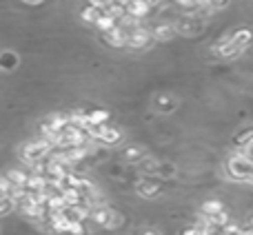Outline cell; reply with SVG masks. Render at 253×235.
Wrapping results in <instances>:
<instances>
[{"instance_id":"6da1fadb","label":"cell","mask_w":253,"mask_h":235,"mask_svg":"<svg viewBox=\"0 0 253 235\" xmlns=\"http://www.w3.org/2000/svg\"><path fill=\"white\" fill-rule=\"evenodd\" d=\"M227 171L233 180H240V182H253V164L247 157H242L240 153L231 156L227 160Z\"/></svg>"},{"instance_id":"7a4b0ae2","label":"cell","mask_w":253,"mask_h":235,"mask_svg":"<svg viewBox=\"0 0 253 235\" xmlns=\"http://www.w3.org/2000/svg\"><path fill=\"white\" fill-rule=\"evenodd\" d=\"M51 149L53 147L44 138L34 140V142H27L25 147H22V160H25L27 164H38V162H42L44 157L51 153Z\"/></svg>"},{"instance_id":"3957f363","label":"cell","mask_w":253,"mask_h":235,"mask_svg":"<svg viewBox=\"0 0 253 235\" xmlns=\"http://www.w3.org/2000/svg\"><path fill=\"white\" fill-rule=\"evenodd\" d=\"M175 27V31H182V34H198V31H202L205 29V18L200 16V13H196V11H191V13H187V16H182L178 20V25H173Z\"/></svg>"},{"instance_id":"277c9868","label":"cell","mask_w":253,"mask_h":235,"mask_svg":"<svg viewBox=\"0 0 253 235\" xmlns=\"http://www.w3.org/2000/svg\"><path fill=\"white\" fill-rule=\"evenodd\" d=\"M149 42H151V34H149V29H144V27H140V25H135L133 29H126V47L144 49Z\"/></svg>"},{"instance_id":"5b68a950","label":"cell","mask_w":253,"mask_h":235,"mask_svg":"<svg viewBox=\"0 0 253 235\" xmlns=\"http://www.w3.org/2000/svg\"><path fill=\"white\" fill-rule=\"evenodd\" d=\"M93 140H98V142H102V144H118L120 140H123V131L116 129V126H107V124H102L100 129L96 131Z\"/></svg>"},{"instance_id":"8992f818","label":"cell","mask_w":253,"mask_h":235,"mask_svg":"<svg viewBox=\"0 0 253 235\" xmlns=\"http://www.w3.org/2000/svg\"><path fill=\"white\" fill-rule=\"evenodd\" d=\"M149 4L144 2V0H129V2L125 4V13H129L131 18H135V20H140V18L149 16Z\"/></svg>"},{"instance_id":"52a82bcc","label":"cell","mask_w":253,"mask_h":235,"mask_svg":"<svg viewBox=\"0 0 253 235\" xmlns=\"http://www.w3.org/2000/svg\"><path fill=\"white\" fill-rule=\"evenodd\" d=\"M149 34H151L156 40H162V42H165V40H171L175 36V27L169 25V22H160V25H156Z\"/></svg>"},{"instance_id":"ba28073f","label":"cell","mask_w":253,"mask_h":235,"mask_svg":"<svg viewBox=\"0 0 253 235\" xmlns=\"http://www.w3.org/2000/svg\"><path fill=\"white\" fill-rule=\"evenodd\" d=\"M160 184L158 182H153V180H149V178H144V180H140L138 182V193L142 197H156V196H160Z\"/></svg>"},{"instance_id":"9c48e42d","label":"cell","mask_w":253,"mask_h":235,"mask_svg":"<svg viewBox=\"0 0 253 235\" xmlns=\"http://www.w3.org/2000/svg\"><path fill=\"white\" fill-rule=\"evenodd\" d=\"M240 51H242V49L236 47V44H233L229 38H222L218 44H215V53H218V56H222V58H233V56H238Z\"/></svg>"},{"instance_id":"30bf717a","label":"cell","mask_w":253,"mask_h":235,"mask_svg":"<svg viewBox=\"0 0 253 235\" xmlns=\"http://www.w3.org/2000/svg\"><path fill=\"white\" fill-rule=\"evenodd\" d=\"M107 42H109L111 47H126V29L116 25V29H111L109 34H107Z\"/></svg>"},{"instance_id":"8fae6325","label":"cell","mask_w":253,"mask_h":235,"mask_svg":"<svg viewBox=\"0 0 253 235\" xmlns=\"http://www.w3.org/2000/svg\"><path fill=\"white\" fill-rule=\"evenodd\" d=\"M229 40H231V42H233V44H236V47L245 49V47H247V44H249V42H251V40H253V34H251V31H249V29H238V31H236V34H233V36H231V38H229Z\"/></svg>"},{"instance_id":"7c38bea8","label":"cell","mask_w":253,"mask_h":235,"mask_svg":"<svg viewBox=\"0 0 253 235\" xmlns=\"http://www.w3.org/2000/svg\"><path fill=\"white\" fill-rule=\"evenodd\" d=\"M18 67V56L13 51H2L0 53V69L2 71H11Z\"/></svg>"},{"instance_id":"4fadbf2b","label":"cell","mask_w":253,"mask_h":235,"mask_svg":"<svg viewBox=\"0 0 253 235\" xmlns=\"http://www.w3.org/2000/svg\"><path fill=\"white\" fill-rule=\"evenodd\" d=\"M156 107L162 111V114H169V111H173L175 107H178V100H175V98H171V96H160L156 100Z\"/></svg>"},{"instance_id":"5bb4252c","label":"cell","mask_w":253,"mask_h":235,"mask_svg":"<svg viewBox=\"0 0 253 235\" xmlns=\"http://www.w3.org/2000/svg\"><path fill=\"white\" fill-rule=\"evenodd\" d=\"M93 25H96L100 31H105V34H109L111 29H116V25H118V22H116L111 16H107V13H102V16L98 18V20L93 22Z\"/></svg>"},{"instance_id":"9a60e30c","label":"cell","mask_w":253,"mask_h":235,"mask_svg":"<svg viewBox=\"0 0 253 235\" xmlns=\"http://www.w3.org/2000/svg\"><path fill=\"white\" fill-rule=\"evenodd\" d=\"M220 211H224V209H222V202H218V200H207L205 204H202V215H205V218L220 213Z\"/></svg>"},{"instance_id":"2e32d148","label":"cell","mask_w":253,"mask_h":235,"mask_svg":"<svg viewBox=\"0 0 253 235\" xmlns=\"http://www.w3.org/2000/svg\"><path fill=\"white\" fill-rule=\"evenodd\" d=\"M100 16H102V11L98 7H93V4H89V7L83 9V20L84 22H96Z\"/></svg>"},{"instance_id":"e0dca14e","label":"cell","mask_w":253,"mask_h":235,"mask_svg":"<svg viewBox=\"0 0 253 235\" xmlns=\"http://www.w3.org/2000/svg\"><path fill=\"white\" fill-rule=\"evenodd\" d=\"M144 157V153H142V149L140 147H126L125 149V160H129V162H140Z\"/></svg>"},{"instance_id":"ac0fdd59","label":"cell","mask_w":253,"mask_h":235,"mask_svg":"<svg viewBox=\"0 0 253 235\" xmlns=\"http://www.w3.org/2000/svg\"><path fill=\"white\" fill-rule=\"evenodd\" d=\"M65 235H89V229L84 227V222H71L69 231Z\"/></svg>"},{"instance_id":"d6986e66","label":"cell","mask_w":253,"mask_h":235,"mask_svg":"<svg viewBox=\"0 0 253 235\" xmlns=\"http://www.w3.org/2000/svg\"><path fill=\"white\" fill-rule=\"evenodd\" d=\"M251 140H253V129H247V131H242V133L236 135V144H240V147H245V144L251 142Z\"/></svg>"},{"instance_id":"ffe728a7","label":"cell","mask_w":253,"mask_h":235,"mask_svg":"<svg viewBox=\"0 0 253 235\" xmlns=\"http://www.w3.org/2000/svg\"><path fill=\"white\" fill-rule=\"evenodd\" d=\"M156 173L162 175V178H169V175L175 173V166L173 164H158L156 166Z\"/></svg>"},{"instance_id":"44dd1931","label":"cell","mask_w":253,"mask_h":235,"mask_svg":"<svg viewBox=\"0 0 253 235\" xmlns=\"http://www.w3.org/2000/svg\"><path fill=\"white\" fill-rule=\"evenodd\" d=\"M240 156L247 157V160L253 164V140H251V142H247L245 147H240Z\"/></svg>"},{"instance_id":"7402d4cb","label":"cell","mask_w":253,"mask_h":235,"mask_svg":"<svg viewBox=\"0 0 253 235\" xmlns=\"http://www.w3.org/2000/svg\"><path fill=\"white\" fill-rule=\"evenodd\" d=\"M229 0H209V4H207V11H215V9H222L227 7Z\"/></svg>"},{"instance_id":"603a6c76","label":"cell","mask_w":253,"mask_h":235,"mask_svg":"<svg viewBox=\"0 0 253 235\" xmlns=\"http://www.w3.org/2000/svg\"><path fill=\"white\" fill-rule=\"evenodd\" d=\"M140 235H160L156 231V229H142V231H140Z\"/></svg>"},{"instance_id":"cb8c5ba5","label":"cell","mask_w":253,"mask_h":235,"mask_svg":"<svg viewBox=\"0 0 253 235\" xmlns=\"http://www.w3.org/2000/svg\"><path fill=\"white\" fill-rule=\"evenodd\" d=\"M178 4H182V7H191V4H196V0H175Z\"/></svg>"},{"instance_id":"d4e9b609","label":"cell","mask_w":253,"mask_h":235,"mask_svg":"<svg viewBox=\"0 0 253 235\" xmlns=\"http://www.w3.org/2000/svg\"><path fill=\"white\" fill-rule=\"evenodd\" d=\"M22 2H27V4H38V2H42V0H22Z\"/></svg>"}]
</instances>
